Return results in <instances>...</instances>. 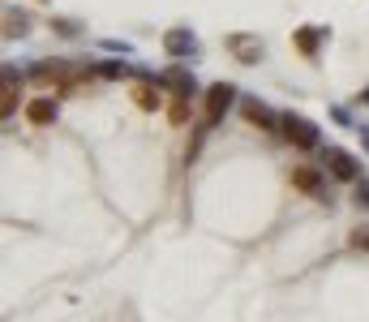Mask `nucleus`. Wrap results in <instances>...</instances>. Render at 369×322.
I'll use <instances>...</instances> for the list:
<instances>
[{
	"label": "nucleus",
	"mask_w": 369,
	"mask_h": 322,
	"mask_svg": "<svg viewBox=\"0 0 369 322\" xmlns=\"http://www.w3.org/2000/svg\"><path fill=\"white\" fill-rule=\"evenodd\" d=\"M232 99H236V90H232L228 82H215V86H210V90H206V103H202V129L219 125L224 112L232 107Z\"/></svg>",
	"instance_id": "nucleus-1"
},
{
	"label": "nucleus",
	"mask_w": 369,
	"mask_h": 322,
	"mask_svg": "<svg viewBox=\"0 0 369 322\" xmlns=\"http://www.w3.org/2000/svg\"><path fill=\"white\" fill-rule=\"evenodd\" d=\"M279 125H284V138H288L292 146H301V150H313V146H318V129H313L309 121H301V117H284Z\"/></svg>",
	"instance_id": "nucleus-2"
},
{
	"label": "nucleus",
	"mask_w": 369,
	"mask_h": 322,
	"mask_svg": "<svg viewBox=\"0 0 369 322\" xmlns=\"http://www.w3.org/2000/svg\"><path fill=\"white\" fill-rule=\"evenodd\" d=\"M292 185L301 193H309V198H322V177H318V168H309V164L292 168Z\"/></svg>",
	"instance_id": "nucleus-3"
},
{
	"label": "nucleus",
	"mask_w": 369,
	"mask_h": 322,
	"mask_svg": "<svg viewBox=\"0 0 369 322\" xmlns=\"http://www.w3.org/2000/svg\"><path fill=\"white\" fill-rule=\"evenodd\" d=\"M241 112H245V121H249L253 129H275V117H271V107H262L258 99H245V103H241Z\"/></svg>",
	"instance_id": "nucleus-4"
},
{
	"label": "nucleus",
	"mask_w": 369,
	"mask_h": 322,
	"mask_svg": "<svg viewBox=\"0 0 369 322\" xmlns=\"http://www.w3.org/2000/svg\"><path fill=\"white\" fill-rule=\"evenodd\" d=\"M327 164H331V172H335L339 181H356V164H352L344 150H327Z\"/></svg>",
	"instance_id": "nucleus-5"
},
{
	"label": "nucleus",
	"mask_w": 369,
	"mask_h": 322,
	"mask_svg": "<svg viewBox=\"0 0 369 322\" xmlns=\"http://www.w3.org/2000/svg\"><path fill=\"white\" fill-rule=\"evenodd\" d=\"M26 117H30V125H52V121H56V103H52V99H35L26 107Z\"/></svg>",
	"instance_id": "nucleus-6"
},
{
	"label": "nucleus",
	"mask_w": 369,
	"mask_h": 322,
	"mask_svg": "<svg viewBox=\"0 0 369 322\" xmlns=\"http://www.w3.org/2000/svg\"><path fill=\"white\" fill-rule=\"evenodd\" d=\"M228 43H232L236 52H241V61H245V65H253V61L262 56V43H253V39H245V35H232Z\"/></svg>",
	"instance_id": "nucleus-7"
},
{
	"label": "nucleus",
	"mask_w": 369,
	"mask_h": 322,
	"mask_svg": "<svg viewBox=\"0 0 369 322\" xmlns=\"http://www.w3.org/2000/svg\"><path fill=\"white\" fill-rule=\"evenodd\" d=\"M133 99H138V107H146V112H150V107H159V86H138Z\"/></svg>",
	"instance_id": "nucleus-8"
},
{
	"label": "nucleus",
	"mask_w": 369,
	"mask_h": 322,
	"mask_svg": "<svg viewBox=\"0 0 369 322\" xmlns=\"http://www.w3.org/2000/svg\"><path fill=\"white\" fill-rule=\"evenodd\" d=\"M318 39H322L318 30H301V35H296V43H301L305 56H313V52H318Z\"/></svg>",
	"instance_id": "nucleus-9"
},
{
	"label": "nucleus",
	"mask_w": 369,
	"mask_h": 322,
	"mask_svg": "<svg viewBox=\"0 0 369 322\" xmlns=\"http://www.w3.org/2000/svg\"><path fill=\"white\" fill-rule=\"evenodd\" d=\"M0 107H5V117H13V107H18V86H13V78L5 82V103H0Z\"/></svg>",
	"instance_id": "nucleus-10"
},
{
	"label": "nucleus",
	"mask_w": 369,
	"mask_h": 322,
	"mask_svg": "<svg viewBox=\"0 0 369 322\" xmlns=\"http://www.w3.org/2000/svg\"><path fill=\"white\" fill-rule=\"evenodd\" d=\"M185 117H189V99L181 95V99L172 103V121H176V125H185Z\"/></svg>",
	"instance_id": "nucleus-11"
},
{
	"label": "nucleus",
	"mask_w": 369,
	"mask_h": 322,
	"mask_svg": "<svg viewBox=\"0 0 369 322\" xmlns=\"http://www.w3.org/2000/svg\"><path fill=\"white\" fill-rule=\"evenodd\" d=\"M365 198V206H369V185H361V193H356V202Z\"/></svg>",
	"instance_id": "nucleus-12"
}]
</instances>
